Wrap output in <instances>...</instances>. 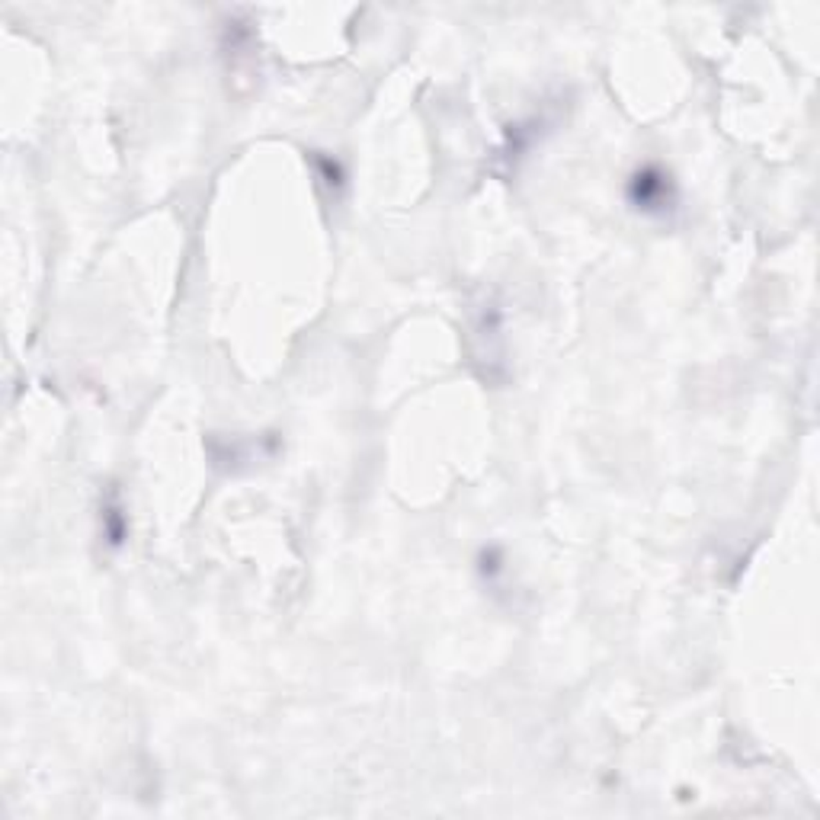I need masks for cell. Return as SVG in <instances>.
<instances>
[{
    "instance_id": "obj_1",
    "label": "cell",
    "mask_w": 820,
    "mask_h": 820,
    "mask_svg": "<svg viewBox=\"0 0 820 820\" xmlns=\"http://www.w3.org/2000/svg\"><path fill=\"white\" fill-rule=\"evenodd\" d=\"M663 196H667V180H663L661 174L645 170V174L635 176V202H638V205H645V209H651V205H661Z\"/></svg>"
}]
</instances>
